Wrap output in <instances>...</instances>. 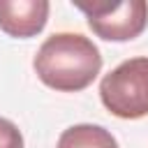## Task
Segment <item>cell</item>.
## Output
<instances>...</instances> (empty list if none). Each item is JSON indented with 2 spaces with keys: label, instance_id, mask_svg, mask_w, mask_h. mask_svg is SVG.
Masks as SVG:
<instances>
[{
  "label": "cell",
  "instance_id": "6da1fadb",
  "mask_svg": "<svg viewBox=\"0 0 148 148\" xmlns=\"http://www.w3.org/2000/svg\"><path fill=\"white\" fill-rule=\"evenodd\" d=\"M37 79L58 92L86 90L102 72V53L81 32H53L32 60Z\"/></svg>",
  "mask_w": 148,
  "mask_h": 148
},
{
  "label": "cell",
  "instance_id": "7a4b0ae2",
  "mask_svg": "<svg viewBox=\"0 0 148 148\" xmlns=\"http://www.w3.org/2000/svg\"><path fill=\"white\" fill-rule=\"evenodd\" d=\"M99 99L109 113L123 120L148 116V56L123 60L99 81Z\"/></svg>",
  "mask_w": 148,
  "mask_h": 148
},
{
  "label": "cell",
  "instance_id": "3957f363",
  "mask_svg": "<svg viewBox=\"0 0 148 148\" xmlns=\"http://www.w3.org/2000/svg\"><path fill=\"white\" fill-rule=\"evenodd\" d=\"M86 14L90 30L106 42H132L148 25V2L143 0H72Z\"/></svg>",
  "mask_w": 148,
  "mask_h": 148
},
{
  "label": "cell",
  "instance_id": "277c9868",
  "mask_svg": "<svg viewBox=\"0 0 148 148\" xmlns=\"http://www.w3.org/2000/svg\"><path fill=\"white\" fill-rule=\"evenodd\" d=\"M46 0H0V30L16 39L35 37L49 21Z\"/></svg>",
  "mask_w": 148,
  "mask_h": 148
},
{
  "label": "cell",
  "instance_id": "5b68a950",
  "mask_svg": "<svg viewBox=\"0 0 148 148\" xmlns=\"http://www.w3.org/2000/svg\"><path fill=\"white\" fill-rule=\"evenodd\" d=\"M56 148H118V141L106 127L81 123L67 127L60 134Z\"/></svg>",
  "mask_w": 148,
  "mask_h": 148
},
{
  "label": "cell",
  "instance_id": "8992f818",
  "mask_svg": "<svg viewBox=\"0 0 148 148\" xmlns=\"http://www.w3.org/2000/svg\"><path fill=\"white\" fill-rule=\"evenodd\" d=\"M0 148H23L21 130L7 118H0Z\"/></svg>",
  "mask_w": 148,
  "mask_h": 148
}]
</instances>
